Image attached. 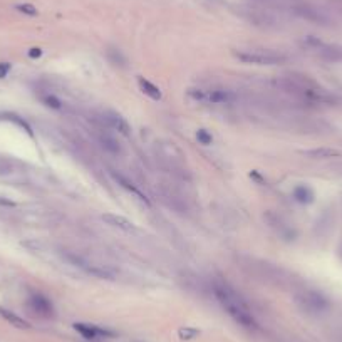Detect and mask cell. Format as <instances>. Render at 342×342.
I'll list each match as a JSON object with an SVG mask.
<instances>
[{
	"mask_svg": "<svg viewBox=\"0 0 342 342\" xmlns=\"http://www.w3.org/2000/svg\"><path fill=\"white\" fill-rule=\"evenodd\" d=\"M339 253H341V258H342V247H341V250H339Z\"/></svg>",
	"mask_w": 342,
	"mask_h": 342,
	"instance_id": "obj_24",
	"label": "cell"
},
{
	"mask_svg": "<svg viewBox=\"0 0 342 342\" xmlns=\"http://www.w3.org/2000/svg\"><path fill=\"white\" fill-rule=\"evenodd\" d=\"M29 307L39 317H44V319L54 317V305H52V302L44 293H39V292L32 293L29 297Z\"/></svg>",
	"mask_w": 342,
	"mask_h": 342,
	"instance_id": "obj_4",
	"label": "cell"
},
{
	"mask_svg": "<svg viewBox=\"0 0 342 342\" xmlns=\"http://www.w3.org/2000/svg\"><path fill=\"white\" fill-rule=\"evenodd\" d=\"M297 305L309 314H319L329 309V300L317 290H304L295 295Z\"/></svg>",
	"mask_w": 342,
	"mask_h": 342,
	"instance_id": "obj_2",
	"label": "cell"
},
{
	"mask_svg": "<svg viewBox=\"0 0 342 342\" xmlns=\"http://www.w3.org/2000/svg\"><path fill=\"white\" fill-rule=\"evenodd\" d=\"M236 59L245 64H255V65H275L285 62L284 56L277 54H264V52H236Z\"/></svg>",
	"mask_w": 342,
	"mask_h": 342,
	"instance_id": "obj_3",
	"label": "cell"
},
{
	"mask_svg": "<svg viewBox=\"0 0 342 342\" xmlns=\"http://www.w3.org/2000/svg\"><path fill=\"white\" fill-rule=\"evenodd\" d=\"M14 171V165L10 163L5 158L0 156V176H5V174H10Z\"/></svg>",
	"mask_w": 342,
	"mask_h": 342,
	"instance_id": "obj_19",
	"label": "cell"
},
{
	"mask_svg": "<svg viewBox=\"0 0 342 342\" xmlns=\"http://www.w3.org/2000/svg\"><path fill=\"white\" fill-rule=\"evenodd\" d=\"M178 336L181 341H191V339H195V337L200 336V331L198 329H193V327H181L178 331Z\"/></svg>",
	"mask_w": 342,
	"mask_h": 342,
	"instance_id": "obj_15",
	"label": "cell"
},
{
	"mask_svg": "<svg viewBox=\"0 0 342 342\" xmlns=\"http://www.w3.org/2000/svg\"><path fill=\"white\" fill-rule=\"evenodd\" d=\"M42 56V49H39V47H32V49L29 51V57H32V59H37V57Z\"/></svg>",
	"mask_w": 342,
	"mask_h": 342,
	"instance_id": "obj_23",
	"label": "cell"
},
{
	"mask_svg": "<svg viewBox=\"0 0 342 342\" xmlns=\"http://www.w3.org/2000/svg\"><path fill=\"white\" fill-rule=\"evenodd\" d=\"M111 174H113V178L117 181V185L124 188L126 191H129L131 195L136 196V198H138L139 201H143V203L150 205V200H148V196L144 195V193H143L141 190H139V188L136 186L134 183L131 181V179H129L128 176H124V174H121V173H116V171H111Z\"/></svg>",
	"mask_w": 342,
	"mask_h": 342,
	"instance_id": "obj_6",
	"label": "cell"
},
{
	"mask_svg": "<svg viewBox=\"0 0 342 342\" xmlns=\"http://www.w3.org/2000/svg\"><path fill=\"white\" fill-rule=\"evenodd\" d=\"M15 8L20 12V14H25V15H30V17L39 14V10L32 5V3H17Z\"/></svg>",
	"mask_w": 342,
	"mask_h": 342,
	"instance_id": "obj_17",
	"label": "cell"
},
{
	"mask_svg": "<svg viewBox=\"0 0 342 342\" xmlns=\"http://www.w3.org/2000/svg\"><path fill=\"white\" fill-rule=\"evenodd\" d=\"M196 139H198V143L203 144V146H210V144L213 143V136H212V133H208L207 129L196 131Z\"/></svg>",
	"mask_w": 342,
	"mask_h": 342,
	"instance_id": "obj_16",
	"label": "cell"
},
{
	"mask_svg": "<svg viewBox=\"0 0 342 342\" xmlns=\"http://www.w3.org/2000/svg\"><path fill=\"white\" fill-rule=\"evenodd\" d=\"M42 103L46 104L47 108H52V109H60V108H62V103H60V101L57 99L56 96H52V94L42 96Z\"/></svg>",
	"mask_w": 342,
	"mask_h": 342,
	"instance_id": "obj_18",
	"label": "cell"
},
{
	"mask_svg": "<svg viewBox=\"0 0 342 342\" xmlns=\"http://www.w3.org/2000/svg\"><path fill=\"white\" fill-rule=\"evenodd\" d=\"M0 315H2V317L5 319V321L10 324V326H14L17 329H24V331L30 329V324L27 321H24V319L19 317V315L14 314V312H10V310L2 309V307H0Z\"/></svg>",
	"mask_w": 342,
	"mask_h": 342,
	"instance_id": "obj_11",
	"label": "cell"
},
{
	"mask_svg": "<svg viewBox=\"0 0 342 342\" xmlns=\"http://www.w3.org/2000/svg\"><path fill=\"white\" fill-rule=\"evenodd\" d=\"M138 86H139V89H141L143 93L148 96V98H151V99H155V101H160L161 98H163V94H161L160 87L155 86L151 81H148V79L138 77Z\"/></svg>",
	"mask_w": 342,
	"mask_h": 342,
	"instance_id": "obj_10",
	"label": "cell"
},
{
	"mask_svg": "<svg viewBox=\"0 0 342 342\" xmlns=\"http://www.w3.org/2000/svg\"><path fill=\"white\" fill-rule=\"evenodd\" d=\"M10 62H0V79L7 77V74L10 72Z\"/></svg>",
	"mask_w": 342,
	"mask_h": 342,
	"instance_id": "obj_22",
	"label": "cell"
},
{
	"mask_svg": "<svg viewBox=\"0 0 342 342\" xmlns=\"http://www.w3.org/2000/svg\"><path fill=\"white\" fill-rule=\"evenodd\" d=\"M71 260L76 264L77 267H81V269H84L87 274L94 275V277H99V279H113L114 277V272L109 270L108 267L104 265H94V264H89V262H86L84 258L81 257H69Z\"/></svg>",
	"mask_w": 342,
	"mask_h": 342,
	"instance_id": "obj_5",
	"label": "cell"
},
{
	"mask_svg": "<svg viewBox=\"0 0 342 342\" xmlns=\"http://www.w3.org/2000/svg\"><path fill=\"white\" fill-rule=\"evenodd\" d=\"M74 329L81 334L82 337H86V339H98V337H109L113 336L111 332L104 331V329L101 327H96V326H91V324H74Z\"/></svg>",
	"mask_w": 342,
	"mask_h": 342,
	"instance_id": "obj_8",
	"label": "cell"
},
{
	"mask_svg": "<svg viewBox=\"0 0 342 342\" xmlns=\"http://www.w3.org/2000/svg\"><path fill=\"white\" fill-rule=\"evenodd\" d=\"M293 198L299 201V203L309 205L314 201V191L310 190L307 185H299V186L293 188Z\"/></svg>",
	"mask_w": 342,
	"mask_h": 342,
	"instance_id": "obj_14",
	"label": "cell"
},
{
	"mask_svg": "<svg viewBox=\"0 0 342 342\" xmlns=\"http://www.w3.org/2000/svg\"><path fill=\"white\" fill-rule=\"evenodd\" d=\"M103 220L106 222L108 225L116 227V228H121V230H126V231H133V230H136L134 223H133V222H129L128 218L121 217V215L104 213V215H103Z\"/></svg>",
	"mask_w": 342,
	"mask_h": 342,
	"instance_id": "obj_9",
	"label": "cell"
},
{
	"mask_svg": "<svg viewBox=\"0 0 342 342\" xmlns=\"http://www.w3.org/2000/svg\"><path fill=\"white\" fill-rule=\"evenodd\" d=\"M103 146L104 148H108L109 151H114L116 153L117 150H119V146L116 144V141H113L111 138H103Z\"/></svg>",
	"mask_w": 342,
	"mask_h": 342,
	"instance_id": "obj_21",
	"label": "cell"
},
{
	"mask_svg": "<svg viewBox=\"0 0 342 342\" xmlns=\"http://www.w3.org/2000/svg\"><path fill=\"white\" fill-rule=\"evenodd\" d=\"M188 96L195 101H203L205 98H207L205 91H201V89H188Z\"/></svg>",
	"mask_w": 342,
	"mask_h": 342,
	"instance_id": "obj_20",
	"label": "cell"
},
{
	"mask_svg": "<svg viewBox=\"0 0 342 342\" xmlns=\"http://www.w3.org/2000/svg\"><path fill=\"white\" fill-rule=\"evenodd\" d=\"M213 292L217 300L220 302V305L227 310L228 315L235 322H238L245 329H257V321L253 317V314L250 312L248 304L243 300V297L233 287H230L227 282H220L218 280L213 285Z\"/></svg>",
	"mask_w": 342,
	"mask_h": 342,
	"instance_id": "obj_1",
	"label": "cell"
},
{
	"mask_svg": "<svg viewBox=\"0 0 342 342\" xmlns=\"http://www.w3.org/2000/svg\"><path fill=\"white\" fill-rule=\"evenodd\" d=\"M304 155L314 158V160H329V158H339L341 151L334 148H317V150H309Z\"/></svg>",
	"mask_w": 342,
	"mask_h": 342,
	"instance_id": "obj_13",
	"label": "cell"
},
{
	"mask_svg": "<svg viewBox=\"0 0 342 342\" xmlns=\"http://www.w3.org/2000/svg\"><path fill=\"white\" fill-rule=\"evenodd\" d=\"M233 99H235L233 93H231V91H227V89H215L208 94V101L213 104H228Z\"/></svg>",
	"mask_w": 342,
	"mask_h": 342,
	"instance_id": "obj_12",
	"label": "cell"
},
{
	"mask_svg": "<svg viewBox=\"0 0 342 342\" xmlns=\"http://www.w3.org/2000/svg\"><path fill=\"white\" fill-rule=\"evenodd\" d=\"M104 119H106V122L109 126H111L113 129H116L117 133L128 136L131 133V128L128 124V121L124 119V117L121 116V114H117L116 111H108L104 113Z\"/></svg>",
	"mask_w": 342,
	"mask_h": 342,
	"instance_id": "obj_7",
	"label": "cell"
}]
</instances>
